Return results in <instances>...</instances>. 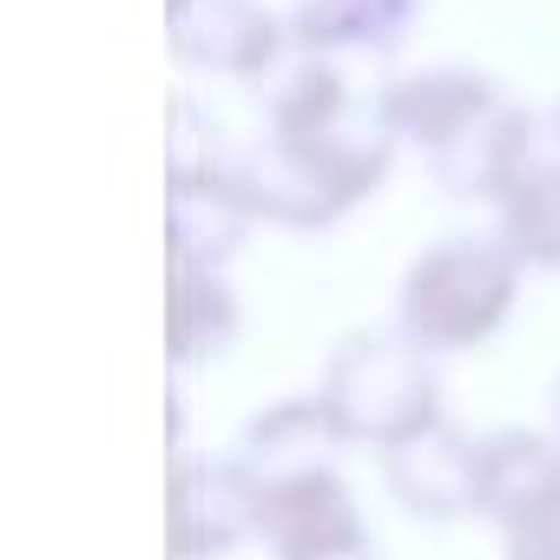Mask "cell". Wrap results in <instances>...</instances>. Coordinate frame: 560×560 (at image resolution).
<instances>
[{
	"label": "cell",
	"instance_id": "e0dca14e",
	"mask_svg": "<svg viewBox=\"0 0 560 560\" xmlns=\"http://www.w3.org/2000/svg\"><path fill=\"white\" fill-rule=\"evenodd\" d=\"M553 435H560V376H553Z\"/></svg>",
	"mask_w": 560,
	"mask_h": 560
},
{
	"label": "cell",
	"instance_id": "5b68a950",
	"mask_svg": "<svg viewBox=\"0 0 560 560\" xmlns=\"http://www.w3.org/2000/svg\"><path fill=\"white\" fill-rule=\"evenodd\" d=\"M165 54L198 80L264 86L298 54L291 21L264 0H165Z\"/></svg>",
	"mask_w": 560,
	"mask_h": 560
},
{
	"label": "cell",
	"instance_id": "ba28073f",
	"mask_svg": "<svg viewBox=\"0 0 560 560\" xmlns=\"http://www.w3.org/2000/svg\"><path fill=\"white\" fill-rule=\"evenodd\" d=\"M383 468V494L409 514V521H481V435L462 422H435L422 435H409L402 448L376 455Z\"/></svg>",
	"mask_w": 560,
	"mask_h": 560
},
{
	"label": "cell",
	"instance_id": "277c9868",
	"mask_svg": "<svg viewBox=\"0 0 560 560\" xmlns=\"http://www.w3.org/2000/svg\"><path fill=\"white\" fill-rule=\"evenodd\" d=\"M257 547L270 560H357L376 553L357 488L337 462L257 475Z\"/></svg>",
	"mask_w": 560,
	"mask_h": 560
},
{
	"label": "cell",
	"instance_id": "3957f363",
	"mask_svg": "<svg viewBox=\"0 0 560 560\" xmlns=\"http://www.w3.org/2000/svg\"><path fill=\"white\" fill-rule=\"evenodd\" d=\"M317 396H324L337 435L350 448H370V455H389L409 435L448 422L442 370L402 330H350V337H337V350H330V363L317 376Z\"/></svg>",
	"mask_w": 560,
	"mask_h": 560
},
{
	"label": "cell",
	"instance_id": "30bf717a",
	"mask_svg": "<svg viewBox=\"0 0 560 560\" xmlns=\"http://www.w3.org/2000/svg\"><path fill=\"white\" fill-rule=\"evenodd\" d=\"M298 54H324V60H389L409 47V34L422 27V0H291L284 8Z\"/></svg>",
	"mask_w": 560,
	"mask_h": 560
},
{
	"label": "cell",
	"instance_id": "8992f818",
	"mask_svg": "<svg viewBox=\"0 0 560 560\" xmlns=\"http://www.w3.org/2000/svg\"><path fill=\"white\" fill-rule=\"evenodd\" d=\"M165 534L172 560H231L257 540V475L237 455L178 448L165 468Z\"/></svg>",
	"mask_w": 560,
	"mask_h": 560
},
{
	"label": "cell",
	"instance_id": "7c38bea8",
	"mask_svg": "<svg viewBox=\"0 0 560 560\" xmlns=\"http://www.w3.org/2000/svg\"><path fill=\"white\" fill-rule=\"evenodd\" d=\"M250 231H257V218L231 178H165V257L231 270L237 250L250 244Z\"/></svg>",
	"mask_w": 560,
	"mask_h": 560
},
{
	"label": "cell",
	"instance_id": "4fadbf2b",
	"mask_svg": "<svg viewBox=\"0 0 560 560\" xmlns=\"http://www.w3.org/2000/svg\"><path fill=\"white\" fill-rule=\"evenodd\" d=\"M350 442L337 435V422H330V409H324V396L311 389V396H277V402H264L244 429H237V462L250 468V475H277V468H304V462H337Z\"/></svg>",
	"mask_w": 560,
	"mask_h": 560
},
{
	"label": "cell",
	"instance_id": "7a4b0ae2",
	"mask_svg": "<svg viewBox=\"0 0 560 560\" xmlns=\"http://www.w3.org/2000/svg\"><path fill=\"white\" fill-rule=\"evenodd\" d=\"M527 277L534 270L501 231H448L409 257L396 284V330L429 357H468L508 330Z\"/></svg>",
	"mask_w": 560,
	"mask_h": 560
},
{
	"label": "cell",
	"instance_id": "52a82bcc",
	"mask_svg": "<svg viewBox=\"0 0 560 560\" xmlns=\"http://www.w3.org/2000/svg\"><path fill=\"white\" fill-rule=\"evenodd\" d=\"M501 106H514V93L481 73V67H416V73H389L383 80V113L402 139V152H422V165L435 152H448L455 139H468L475 126H488Z\"/></svg>",
	"mask_w": 560,
	"mask_h": 560
},
{
	"label": "cell",
	"instance_id": "9a60e30c",
	"mask_svg": "<svg viewBox=\"0 0 560 560\" xmlns=\"http://www.w3.org/2000/svg\"><path fill=\"white\" fill-rule=\"evenodd\" d=\"M231 139L218 126L211 106H198L191 93H172L165 106V178H231Z\"/></svg>",
	"mask_w": 560,
	"mask_h": 560
},
{
	"label": "cell",
	"instance_id": "ac0fdd59",
	"mask_svg": "<svg viewBox=\"0 0 560 560\" xmlns=\"http://www.w3.org/2000/svg\"><path fill=\"white\" fill-rule=\"evenodd\" d=\"M547 119H553V132H560V106H553V113H547Z\"/></svg>",
	"mask_w": 560,
	"mask_h": 560
},
{
	"label": "cell",
	"instance_id": "5bb4252c",
	"mask_svg": "<svg viewBox=\"0 0 560 560\" xmlns=\"http://www.w3.org/2000/svg\"><path fill=\"white\" fill-rule=\"evenodd\" d=\"M560 475V435L553 429H488L481 435V521H514L547 481Z\"/></svg>",
	"mask_w": 560,
	"mask_h": 560
},
{
	"label": "cell",
	"instance_id": "6da1fadb",
	"mask_svg": "<svg viewBox=\"0 0 560 560\" xmlns=\"http://www.w3.org/2000/svg\"><path fill=\"white\" fill-rule=\"evenodd\" d=\"M257 132L231 152V185L270 231H330L370 205L396 172V126L383 86H357L343 60L291 54L257 86Z\"/></svg>",
	"mask_w": 560,
	"mask_h": 560
},
{
	"label": "cell",
	"instance_id": "2e32d148",
	"mask_svg": "<svg viewBox=\"0 0 560 560\" xmlns=\"http://www.w3.org/2000/svg\"><path fill=\"white\" fill-rule=\"evenodd\" d=\"M494 534H501V560H560V475Z\"/></svg>",
	"mask_w": 560,
	"mask_h": 560
},
{
	"label": "cell",
	"instance_id": "8fae6325",
	"mask_svg": "<svg viewBox=\"0 0 560 560\" xmlns=\"http://www.w3.org/2000/svg\"><path fill=\"white\" fill-rule=\"evenodd\" d=\"M237 337H244V304L231 291V270L165 257V357H172V370H205V363L231 357Z\"/></svg>",
	"mask_w": 560,
	"mask_h": 560
},
{
	"label": "cell",
	"instance_id": "9c48e42d",
	"mask_svg": "<svg viewBox=\"0 0 560 560\" xmlns=\"http://www.w3.org/2000/svg\"><path fill=\"white\" fill-rule=\"evenodd\" d=\"M494 231L508 237V250L534 270V277H553L560 270V132L553 119L540 113L514 172L501 178L494 191Z\"/></svg>",
	"mask_w": 560,
	"mask_h": 560
}]
</instances>
